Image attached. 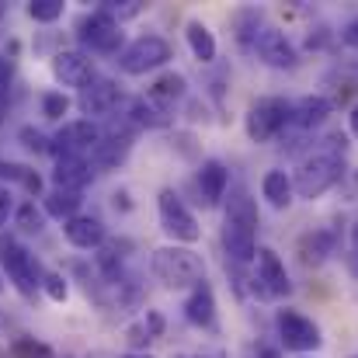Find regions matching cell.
Here are the masks:
<instances>
[{
  "instance_id": "cell-44",
  "label": "cell",
  "mask_w": 358,
  "mask_h": 358,
  "mask_svg": "<svg viewBox=\"0 0 358 358\" xmlns=\"http://www.w3.org/2000/svg\"><path fill=\"white\" fill-rule=\"evenodd\" d=\"M0 292H3V282H0Z\"/></svg>"
},
{
  "instance_id": "cell-17",
  "label": "cell",
  "mask_w": 358,
  "mask_h": 358,
  "mask_svg": "<svg viewBox=\"0 0 358 358\" xmlns=\"http://www.w3.org/2000/svg\"><path fill=\"white\" fill-rule=\"evenodd\" d=\"M63 234L66 240L73 243V247H80V250H98V247H105V223L98 220V216H73L70 223H63Z\"/></svg>"
},
{
  "instance_id": "cell-7",
  "label": "cell",
  "mask_w": 358,
  "mask_h": 358,
  "mask_svg": "<svg viewBox=\"0 0 358 358\" xmlns=\"http://www.w3.org/2000/svg\"><path fill=\"white\" fill-rule=\"evenodd\" d=\"M171 59V42L160 35H139L119 52V66L129 77H143L150 70H160Z\"/></svg>"
},
{
  "instance_id": "cell-3",
  "label": "cell",
  "mask_w": 358,
  "mask_h": 358,
  "mask_svg": "<svg viewBox=\"0 0 358 358\" xmlns=\"http://www.w3.org/2000/svg\"><path fill=\"white\" fill-rule=\"evenodd\" d=\"M105 143V129L98 125L94 119H77V122H66L56 136H52V150L56 160H87L94 157V150Z\"/></svg>"
},
{
  "instance_id": "cell-45",
  "label": "cell",
  "mask_w": 358,
  "mask_h": 358,
  "mask_svg": "<svg viewBox=\"0 0 358 358\" xmlns=\"http://www.w3.org/2000/svg\"><path fill=\"white\" fill-rule=\"evenodd\" d=\"M299 358H310V355H299Z\"/></svg>"
},
{
  "instance_id": "cell-39",
  "label": "cell",
  "mask_w": 358,
  "mask_h": 358,
  "mask_svg": "<svg viewBox=\"0 0 358 358\" xmlns=\"http://www.w3.org/2000/svg\"><path fill=\"white\" fill-rule=\"evenodd\" d=\"M345 195L348 199H358V167H352V171H345Z\"/></svg>"
},
{
  "instance_id": "cell-34",
  "label": "cell",
  "mask_w": 358,
  "mask_h": 358,
  "mask_svg": "<svg viewBox=\"0 0 358 358\" xmlns=\"http://www.w3.org/2000/svg\"><path fill=\"white\" fill-rule=\"evenodd\" d=\"M14 220H17V227H21V230H28V234H38V230H42V213L35 209V202H24V206H17Z\"/></svg>"
},
{
  "instance_id": "cell-11",
  "label": "cell",
  "mask_w": 358,
  "mask_h": 358,
  "mask_svg": "<svg viewBox=\"0 0 358 358\" xmlns=\"http://www.w3.org/2000/svg\"><path fill=\"white\" fill-rule=\"evenodd\" d=\"M254 56L264 63V66H271V70H292L296 63H299V52H296V45L285 38V31H278V28H261V35H257V42H254Z\"/></svg>"
},
{
  "instance_id": "cell-13",
  "label": "cell",
  "mask_w": 358,
  "mask_h": 358,
  "mask_svg": "<svg viewBox=\"0 0 358 358\" xmlns=\"http://www.w3.org/2000/svg\"><path fill=\"white\" fill-rule=\"evenodd\" d=\"M119 101H122L119 84L108 80V77H94V80L80 91V98H77V105H80L84 115H112V112L119 108Z\"/></svg>"
},
{
  "instance_id": "cell-10",
  "label": "cell",
  "mask_w": 358,
  "mask_h": 358,
  "mask_svg": "<svg viewBox=\"0 0 358 358\" xmlns=\"http://www.w3.org/2000/svg\"><path fill=\"white\" fill-rule=\"evenodd\" d=\"M77 35H80V42L91 52H119V45H122V24L112 14H105L101 7L80 21V31Z\"/></svg>"
},
{
  "instance_id": "cell-28",
  "label": "cell",
  "mask_w": 358,
  "mask_h": 358,
  "mask_svg": "<svg viewBox=\"0 0 358 358\" xmlns=\"http://www.w3.org/2000/svg\"><path fill=\"white\" fill-rule=\"evenodd\" d=\"M0 178H3V181H17V185H24L31 195H38V188H42V178H38L35 171L21 167V164H0Z\"/></svg>"
},
{
  "instance_id": "cell-20",
  "label": "cell",
  "mask_w": 358,
  "mask_h": 358,
  "mask_svg": "<svg viewBox=\"0 0 358 358\" xmlns=\"http://www.w3.org/2000/svg\"><path fill=\"white\" fill-rule=\"evenodd\" d=\"M129 150H132V136L129 132H105V143L94 150V157H91V167H98V171H115L125 164V157H129Z\"/></svg>"
},
{
  "instance_id": "cell-12",
  "label": "cell",
  "mask_w": 358,
  "mask_h": 358,
  "mask_svg": "<svg viewBox=\"0 0 358 358\" xmlns=\"http://www.w3.org/2000/svg\"><path fill=\"white\" fill-rule=\"evenodd\" d=\"M52 77L63 84V87H87L94 80V59L80 49H63L52 56Z\"/></svg>"
},
{
  "instance_id": "cell-9",
  "label": "cell",
  "mask_w": 358,
  "mask_h": 358,
  "mask_svg": "<svg viewBox=\"0 0 358 358\" xmlns=\"http://www.w3.org/2000/svg\"><path fill=\"white\" fill-rule=\"evenodd\" d=\"M292 282H289V271L282 264V257L271 250V247H257V257H254V292L261 299H278V296H289Z\"/></svg>"
},
{
  "instance_id": "cell-5",
  "label": "cell",
  "mask_w": 358,
  "mask_h": 358,
  "mask_svg": "<svg viewBox=\"0 0 358 358\" xmlns=\"http://www.w3.org/2000/svg\"><path fill=\"white\" fill-rule=\"evenodd\" d=\"M157 213H160V227H164V234L174 240V243L192 247L195 240L202 237V227H199L195 213L181 202V195H178L174 188H164V192L157 195Z\"/></svg>"
},
{
  "instance_id": "cell-16",
  "label": "cell",
  "mask_w": 358,
  "mask_h": 358,
  "mask_svg": "<svg viewBox=\"0 0 358 358\" xmlns=\"http://www.w3.org/2000/svg\"><path fill=\"white\" fill-rule=\"evenodd\" d=\"M188 94V80L181 77V73H174V70H167V73H160L153 84H150V91H146V101L150 105H157L160 112H171L181 98Z\"/></svg>"
},
{
  "instance_id": "cell-15",
  "label": "cell",
  "mask_w": 358,
  "mask_h": 358,
  "mask_svg": "<svg viewBox=\"0 0 358 358\" xmlns=\"http://www.w3.org/2000/svg\"><path fill=\"white\" fill-rule=\"evenodd\" d=\"M331 112H334V101H331V98H324V94H306V98H299V101L292 105V125H289V129L310 132V129L324 125Z\"/></svg>"
},
{
  "instance_id": "cell-31",
  "label": "cell",
  "mask_w": 358,
  "mask_h": 358,
  "mask_svg": "<svg viewBox=\"0 0 358 358\" xmlns=\"http://www.w3.org/2000/svg\"><path fill=\"white\" fill-rule=\"evenodd\" d=\"M70 112V98L63 91H45L42 94V115L45 119H63Z\"/></svg>"
},
{
  "instance_id": "cell-32",
  "label": "cell",
  "mask_w": 358,
  "mask_h": 358,
  "mask_svg": "<svg viewBox=\"0 0 358 358\" xmlns=\"http://www.w3.org/2000/svg\"><path fill=\"white\" fill-rule=\"evenodd\" d=\"M17 139H21V146L31 150V153H49V150H52V139H45V136H42L38 129H31V125H21Z\"/></svg>"
},
{
  "instance_id": "cell-8",
  "label": "cell",
  "mask_w": 358,
  "mask_h": 358,
  "mask_svg": "<svg viewBox=\"0 0 358 358\" xmlns=\"http://www.w3.org/2000/svg\"><path fill=\"white\" fill-rule=\"evenodd\" d=\"M275 327H278V345L289 348V352H299V355L317 352L320 341H324V338H320V327H317L310 317L296 313V310H278Z\"/></svg>"
},
{
  "instance_id": "cell-26",
  "label": "cell",
  "mask_w": 358,
  "mask_h": 358,
  "mask_svg": "<svg viewBox=\"0 0 358 358\" xmlns=\"http://www.w3.org/2000/svg\"><path fill=\"white\" fill-rule=\"evenodd\" d=\"M234 28H237L240 45H243V49H254V42H257V35H261V10H257V7H243V10H237Z\"/></svg>"
},
{
  "instance_id": "cell-19",
  "label": "cell",
  "mask_w": 358,
  "mask_h": 358,
  "mask_svg": "<svg viewBox=\"0 0 358 358\" xmlns=\"http://www.w3.org/2000/svg\"><path fill=\"white\" fill-rule=\"evenodd\" d=\"M185 317H188V324H195V327H213V324H216V296H213V285H209V282H199V285L188 292V299H185Z\"/></svg>"
},
{
  "instance_id": "cell-36",
  "label": "cell",
  "mask_w": 358,
  "mask_h": 358,
  "mask_svg": "<svg viewBox=\"0 0 358 358\" xmlns=\"http://www.w3.org/2000/svg\"><path fill=\"white\" fill-rule=\"evenodd\" d=\"M7 94H10V63L0 59V119L7 115Z\"/></svg>"
},
{
  "instance_id": "cell-30",
  "label": "cell",
  "mask_w": 358,
  "mask_h": 358,
  "mask_svg": "<svg viewBox=\"0 0 358 358\" xmlns=\"http://www.w3.org/2000/svg\"><path fill=\"white\" fill-rule=\"evenodd\" d=\"M10 352H14V358H56V352L49 345H42L35 338H17L10 345Z\"/></svg>"
},
{
  "instance_id": "cell-29",
  "label": "cell",
  "mask_w": 358,
  "mask_h": 358,
  "mask_svg": "<svg viewBox=\"0 0 358 358\" xmlns=\"http://www.w3.org/2000/svg\"><path fill=\"white\" fill-rule=\"evenodd\" d=\"M28 17L42 21V24H52V21L63 17V0H31L28 3Z\"/></svg>"
},
{
  "instance_id": "cell-43",
  "label": "cell",
  "mask_w": 358,
  "mask_h": 358,
  "mask_svg": "<svg viewBox=\"0 0 358 358\" xmlns=\"http://www.w3.org/2000/svg\"><path fill=\"white\" fill-rule=\"evenodd\" d=\"M352 243H355V250H358V227H355V234H352Z\"/></svg>"
},
{
  "instance_id": "cell-24",
  "label": "cell",
  "mask_w": 358,
  "mask_h": 358,
  "mask_svg": "<svg viewBox=\"0 0 358 358\" xmlns=\"http://www.w3.org/2000/svg\"><path fill=\"white\" fill-rule=\"evenodd\" d=\"M80 206H84V195H80V192H63V188H52V192L42 199L45 216L63 220V223H70L73 216H80Z\"/></svg>"
},
{
  "instance_id": "cell-23",
  "label": "cell",
  "mask_w": 358,
  "mask_h": 358,
  "mask_svg": "<svg viewBox=\"0 0 358 358\" xmlns=\"http://www.w3.org/2000/svg\"><path fill=\"white\" fill-rule=\"evenodd\" d=\"M261 195L268 199L271 209H289V206H292V195H296L292 178H289L285 171H268V174L261 178Z\"/></svg>"
},
{
  "instance_id": "cell-6",
  "label": "cell",
  "mask_w": 358,
  "mask_h": 358,
  "mask_svg": "<svg viewBox=\"0 0 358 358\" xmlns=\"http://www.w3.org/2000/svg\"><path fill=\"white\" fill-rule=\"evenodd\" d=\"M0 268L3 275L10 278V285L21 292V296H35V289L42 285V271H38V261L28 254V247H21L14 237H0Z\"/></svg>"
},
{
  "instance_id": "cell-40",
  "label": "cell",
  "mask_w": 358,
  "mask_h": 358,
  "mask_svg": "<svg viewBox=\"0 0 358 358\" xmlns=\"http://www.w3.org/2000/svg\"><path fill=\"white\" fill-rule=\"evenodd\" d=\"M341 42H345V45H355V49H358V17H352V21L341 28Z\"/></svg>"
},
{
  "instance_id": "cell-27",
  "label": "cell",
  "mask_w": 358,
  "mask_h": 358,
  "mask_svg": "<svg viewBox=\"0 0 358 358\" xmlns=\"http://www.w3.org/2000/svg\"><path fill=\"white\" fill-rule=\"evenodd\" d=\"M227 220H237V223H247V227H257V206H254V199H250L243 188H237V192L230 195Z\"/></svg>"
},
{
  "instance_id": "cell-38",
  "label": "cell",
  "mask_w": 358,
  "mask_h": 358,
  "mask_svg": "<svg viewBox=\"0 0 358 358\" xmlns=\"http://www.w3.org/2000/svg\"><path fill=\"white\" fill-rule=\"evenodd\" d=\"M143 324H146L150 338H160V334H164V317H160L157 310H146V320H143Z\"/></svg>"
},
{
  "instance_id": "cell-2",
  "label": "cell",
  "mask_w": 358,
  "mask_h": 358,
  "mask_svg": "<svg viewBox=\"0 0 358 358\" xmlns=\"http://www.w3.org/2000/svg\"><path fill=\"white\" fill-rule=\"evenodd\" d=\"M153 275L167 285V289H195L199 282H206V261L199 250L185 247V243H171V247H157L150 257Z\"/></svg>"
},
{
  "instance_id": "cell-25",
  "label": "cell",
  "mask_w": 358,
  "mask_h": 358,
  "mask_svg": "<svg viewBox=\"0 0 358 358\" xmlns=\"http://www.w3.org/2000/svg\"><path fill=\"white\" fill-rule=\"evenodd\" d=\"M185 38H188V49H192V56L199 59V63H213L216 59V35L209 31V24L206 21H188L185 24Z\"/></svg>"
},
{
  "instance_id": "cell-4",
  "label": "cell",
  "mask_w": 358,
  "mask_h": 358,
  "mask_svg": "<svg viewBox=\"0 0 358 358\" xmlns=\"http://www.w3.org/2000/svg\"><path fill=\"white\" fill-rule=\"evenodd\" d=\"M243 125H247L250 143H271L275 136H282L292 125V101H285V98H261V101L250 105Z\"/></svg>"
},
{
  "instance_id": "cell-18",
  "label": "cell",
  "mask_w": 358,
  "mask_h": 358,
  "mask_svg": "<svg viewBox=\"0 0 358 358\" xmlns=\"http://www.w3.org/2000/svg\"><path fill=\"white\" fill-rule=\"evenodd\" d=\"M227 188H230L227 164L223 160H202V167H199V192H202L206 206H220L223 195H227Z\"/></svg>"
},
{
  "instance_id": "cell-1",
  "label": "cell",
  "mask_w": 358,
  "mask_h": 358,
  "mask_svg": "<svg viewBox=\"0 0 358 358\" xmlns=\"http://www.w3.org/2000/svg\"><path fill=\"white\" fill-rule=\"evenodd\" d=\"M345 178V139L334 136L331 146L324 150H313L299 167H296V178H292V188L299 199L313 202L320 199L324 192H331L338 181Z\"/></svg>"
},
{
  "instance_id": "cell-33",
  "label": "cell",
  "mask_w": 358,
  "mask_h": 358,
  "mask_svg": "<svg viewBox=\"0 0 358 358\" xmlns=\"http://www.w3.org/2000/svg\"><path fill=\"white\" fill-rule=\"evenodd\" d=\"M42 289H45V296H49L52 303H63V299L70 296V285H66V278H63L59 271H45V275H42Z\"/></svg>"
},
{
  "instance_id": "cell-37",
  "label": "cell",
  "mask_w": 358,
  "mask_h": 358,
  "mask_svg": "<svg viewBox=\"0 0 358 358\" xmlns=\"http://www.w3.org/2000/svg\"><path fill=\"white\" fill-rule=\"evenodd\" d=\"M17 209H14V195L7 192V188H0V227H7V220L14 216Z\"/></svg>"
},
{
  "instance_id": "cell-35",
  "label": "cell",
  "mask_w": 358,
  "mask_h": 358,
  "mask_svg": "<svg viewBox=\"0 0 358 358\" xmlns=\"http://www.w3.org/2000/svg\"><path fill=\"white\" fill-rule=\"evenodd\" d=\"M101 10H105V14H112V17H115V21H129V17H136V14H139V10H143V3H139V0H125V3H115V0H108V3H101Z\"/></svg>"
},
{
  "instance_id": "cell-42",
  "label": "cell",
  "mask_w": 358,
  "mask_h": 358,
  "mask_svg": "<svg viewBox=\"0 0 358 358\" xmlns=\"http://www.w3.org/2000/svg\"><path fill=\"white\" fill-rule=\"evenodd\" d=\"M122 358H153V355H143V352H129V355H122Z\"/></svg>"
},
{
  "instance_id": "cell-46",
  "label": "cell",
  "mask_w": 358,
  "mask_h": 358,
  "mask_svg": "<svg viewBox=\"0 0 358 358\" xmlns=\"http://www.w3.org/2000/svg\"><path fill=\"white\" fill-rule=\"evenodd\" d=\"M0 14H3V7H0Z\"/></svg>"
},
{
  "instance_id": "cell-14",
  "label": "cell",
  "mask_w": 358,
  "mask_h": 358,
  "mask_svg": "<svg viewBox=\"0 0 358 358\" xmlns=\"http://www.w3.org/2000/svg\"><path fill=\"white\" fill-rule=\"evenodd\" d=\"M223 247H227V257L234 264H250L257 257V227L227 220L223 223Z\"/></svg>"
},
{
  "instance_id": "cell-41",
  "label": "cell",
  "mask_w": 358,
  "mask_h": 358,
  "mask_svg": "<svg viewBox=\"0 0 358 358\" xmlns=\"http://www.w3.org/2000/svg\"><path fill=\"white\" fill-rule=\"evenodd\" d=\"M348 129H352V136L358 139V105L352 108V112H348Z\"/></svg>"
},
{
  "instance_id": "cell-22",
  "label": "cell",
  "mask_w": 358,
  "mask_h": 358,
  "mask_svg": "<svg viewBox=\"0 0 358 358\" xmlns=\"http://www.w3.org/2000/svg\"><path fill=\"white\" fill-rule=\"evenodd\" d=\"M334 250H338L334 230H310V234L299 237V254H303L306 264H324Z\"/></svg>"
},
{
  "instance_id": "cell-21",
  "label": "cell",
  "mask_w": 358,
  "mask_h": 358,
  "mask_svg": "<svg viewBox=\"0 0 358 358\" xmlns=\"http://www.w3.org/2000/svg\"><path fill=\"white\" fill-rule=\"evenodd\" d=\"M91 178H94V171L87 160L66 157V160H56V167H52V188H63V192H84L91 185Z\"/></svg>"
}]
</instances>
